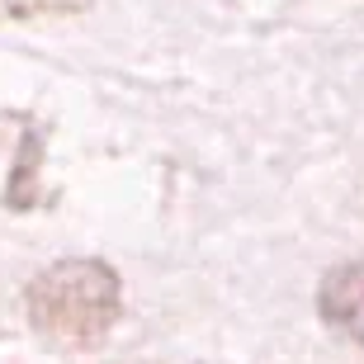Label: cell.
<instances>
[{"mask_svg":"<svg viewBox=\"0 0 364 364\" xmlns=\"http://www.w3.org/2000/svg\"><path fill=\"white\" fill-rule=\"evenodd\" d=\"M33 331L67 350H95L123 317V284L95 256H71L33 274L24 294Z\"/></svg>","mask_w":364,"mask_h":364,"instance_id":"1","label":"cell"},{"mask_svg":"<svg viewBox=\"0 0 364 364\" xmlns=\"http://www.w3.org/2000/svg\"><path fill=\"white\" fill-rule=\"evenodd\" d=\"M317 312L336 336L364 346V260L331 265L317 284Z\"/></svg>","mask_w":364,"mask_h":364,"instance_id":"2","label":"cell"}]
</instances>
